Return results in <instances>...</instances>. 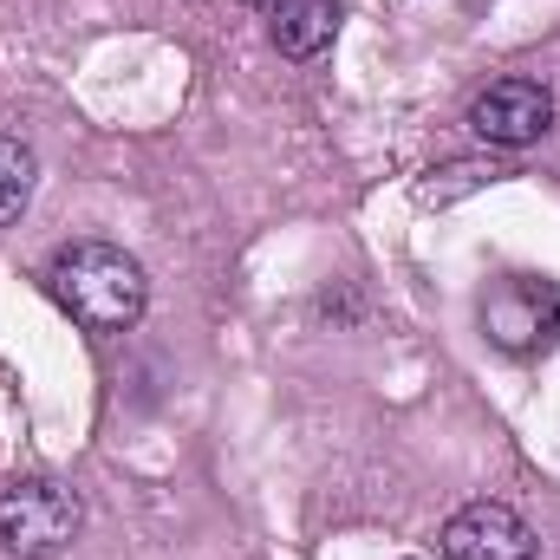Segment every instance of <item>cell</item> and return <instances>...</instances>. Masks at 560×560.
<instances>
[{
	"mask_svg": "<svg viewBox=\"0 0 560 560\" xmlns=\"http://www.w3.org/2000/svg\"><path fill=\"white\" fill-rule=\"evenodd\" d=\"M46 293L85 332H125V326H138L150 280H143V261L125 255L118 242H72L46 261Z\"/></svg>",
	"mask_w": 560,
	"mask_h": 560,
	"instance_id": "obj_1",
	"label": "cell"
},
{
	"mask_svg": "<svg viewBox=\"0 0 560 560\" xmlns=\"http://www.w3.org/2000/svg\"><path fill=\"white\" fill-rule=\"evenodd\" d=\"M79 522H85L79 495L66 482H52V476H26V482L0 489V548L7 555H20V560L66 555Z\"/></svg>",
	"mask_w": 560,
	"mask_h": 560,
	"instance_id": "obj_2",
	"label": "cell"
},
{
	"mask_svg": "<svg viewBox=\"0 0 560 560\" xmlns=\"http://www.w3.org/2000/svg\"><path fill=\"white\" fill-rule=\"evenodd\" d=\"M482 332L502 352H535L560 332V287L535 275L495 280V293L482 300Z\"/></svg>",
	"mask_w": 560,
	"mask_h": 560,
	"instance_id": "obj_3",
	"label": "cell"
},
{
	"mask_svg": "<svg viewBox=\"0 0 560 560\" xmlns=\"http://www.w3.org/2000/svg\"><path fill=\"white\" fill-rule=\"evenodd\" d=\"M469 131L495 150H522L555 131V92L541 79H495L489 92H476L469 105Z\"/></svg>",
	"mask_w": 560,
	"mask_h": 560,
	"instance_id": "obj_4",
	"label": "cell"
},
{
	"mask_svg": "<svg viewBox=\"0 0 560 560\" xmlns=\"http://www.w3.org/2000/svg\"><path fill=\"white\" fill-rule=\"evenodd\" d=\"M535 528L509 509V502H463L443 535H436V555L443 560H535Z\"/></svg>",
	"mask_w": 560,
	"mask_h": 560,
	"instance_id": "obj_5",
	"label": "cell"
},
{
	"mask_svg": "<svg viewBox=\"0 0 560 560\" xmlns=\"http://www.w3.org/2000/svg\"><path fill=\"white\" fill-rule=\"evenodd\" d=\"M268 33H275V46L287 59H319L339 33V0H275Z\"/></svg>",
	"mask_w": 560,
	"mask_h": 560,
	"instance_id": "obj_6",
	"label": "cell"
},
{
	"mask_svg": "<svg viewBox=\"0 0 560 560\" xmlns=\"http://www.w3.org/2000/svg\"><path fill=\"white\" fill-rule=\"evenodd\" d=\"M33 183H39V163H33V150H26L20 138H7V131H0V229L26 215V202H33Z\"/></svg>",
	"mask_w": 560,
	"mask_h": 560,
	"instance_id": "obj_7",
	"label": "cell"
},
{
	"mask_svg": "<svg viewBox=\"0 0 560 560\" xmlns=\"http://www.w3.org/2000/svg\"><path fill=\"white\" fill-rule=\"evenodd\" d=\"M268 7H275V0H268Z\"/></svg>",
	"mask_w": 560,
	"mask_h": 560,
	"instance_id": "obj_8",
	"label": "cell"
}]
</instances>
